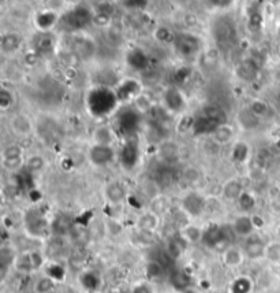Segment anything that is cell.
<instances>
[{"instance_id":"6da1fadb","label":"cell","mask_w":280,"mask_h":293,"mask_svg":"<svg viewBox=\"0 0 280 293\" xmlns=\"http://www.w3.org/2000/svg\"><path fill=\"white\" fill-rule=\"evenodd\" d=\"M122 104L117 99L116 92L108 85H95L86 92V113L96 119H105L116 114Z\"/></svg>"},{"instance_id":"484cf974","label":"cell","mask_w":280,"mask_h":293,"mask_svg":"<svg viewBox=\"0 0 280 293\" xmlns=\"http://www.w3.org/2000/svg\"><path fill=\"white\" fill-rule=\"evenodd\" d=\"M25 167L29 173H40L44 167H46V159L43 158L41 155H32L25 160Z\"/></svg>"},{"instance_id":"d590c367","label":"cell","mask_w":280,"mask_h":293,"mask_svg":"<svg viewBox=\"0 0 280 293\" xmlns=\"http://www.w3.org/2000/svg\"><path fill=\"white\" fill-rule=\"evenodd\" d=\"M23 151L19 145H7L3 152H2V159H11V158H22Z\"/></svg>"},{"instance_id":"5b68a950","label":"cell","mask_w":280,"mask_h":293,"mask_svg":"<svg viewBox=\"0 0 280 293\" xmlns=\"http://www.w3.org/2000/svg\"><path fill=\"white\" fill-rule=\"evenodd\" d=\"M88 158L96 167H105L111 165L115 159V151L112 145L93 144L88 152Z\"/></svg>"},{"instance_id":"52a82bcc","label":"cell","mask_w":280,"mask_h":293,"mask_svg":"<svg viewBox=\"0 0 280 293\" xmlns=\"http://www.w3.org/2000/svg\"><path fill=\"white\" fill-rule=\"evenodd\" d=\"M207 207V200L195 192H190L182 200V210L189 217H199Z\"/></svg>"},{"instance_id":"7c38bea8","label":"cell","mask_w":280,"mask_h":293,"mask_svg":"<svg viewBox=\"0 0 280 293\" xmlns=\"http://www.w3.org/2000/svg\"><path fill=\"white\" fill-rule=\"evenodd\" d=\"M160 218L154 211H144L137 218V227L146 235H153L158 229Z\"/></svg>"},{"instance_id":"ba28073f","label":"cell","mask_w":280,"mask_h":293,"mask_svg":"<svg viewBox=\"0 0 280 293\" xmlns=\"http://www.w3.org/2000/svg\"><path fill=\"white\" fill-rule=\"evenodd\" d=\"M213 36L217 41V45L227 47L231 45L236 39V30L235 26L226 19H220L219 22L213 26Z\"/></svg>"},{"instance_id":"d6a6232c","label":"cell","mask_w":280,"mask_h":293,"mask_svg":"<svg viewBox=\"0 0 280 293\" xmlns=\"http://www.w3.org/2000/svg\"><path fill=\"white\" fill-rule=\"evenodd\" d=\"M152 106H153V103H152V100H150L149 96L142 92V93L134 100V106H133V107H134L140 114H145L152 109Z\"/></svg>"},{"instance_id":"4dcf8cb0","label":"cell","mask_w":280,"mask_h":293,"mask_svg":"<svg viewBox=\"0 0 280 293\" xmlns=\"http://www.w3.org/2000/svg\"><path fill=\"white\" fill-rule=\"evenodd\" d=\"M14 103H15L14 92L3 86L2 90H0V109H2V111H9L14 106Z\"/></svg>"},{"instance_id":"e575fe53","label":"cell","mask_w":280,"mask_h":293,"mask_svg":"<svg viewBox=\"0 0 280 293\" xmlns=\"http://www.w3.org/2000/svg\"><path fill=\"white\" fill-rule=\"evenodd\" d=\"M19 45H21V39L15 33H11V41H10L9 36H5L2 40V48L5 52H14L18 50Z\"/></svg>"},{"instance_id":"8fae6325","label":"cell","mask_w":280,"mask_h":293,"mask_svg":"<svg viewBox=\"0 0 280 293\" xmlns=\"http://www.w3.org/2000/svg\"><path fill=\"white\" fill-rule=\"evenodd\" d=\"M244 252L246 255V259H252V261H257L265 256V249H267V244H264L261 239H258L257 236H250L246 239V243L244 245Z\"/></svg>"},{"instance_id":"603a6c76","label":"cell","mask_w":280,"mask_h":293,"mask_svg":"<svg viewBox=\"0 0 280 293\" xmlns=\"http://www.w3.org/2000/svg\"><path fill=\"white\" fill-rule=\"evenodd\" d=\"M186 247H187V243H186L185 240L182 239L181 236L175 239V237H172L167 244V252L168 255L174 259H178V257H181L186 251Z\"/></svg>"},{"instance_id":"8d00e7d4","label":"cell","mask_w":280,"mask_h":293,"mask_svg":"<svg viewBox=\"0 0 280 293\" xmlns=\"http://www.w3.org/2000/svg\"><path fill=\"white\" fill-rule=\"evenodd\" d=\"M29 257H30V262H32V266L34 271L40 270L43 265H44V256L41 255V252H38V251H30Z\"/></svg>"},{"instance_id":"d4e9b609","label":"cell","mask_w":280,"mask_h":293,"mask_svg":"<svg viewBox=\"0 0 280 293\" xmlns=\"http://www.w3.org/2000/svg\"><path fill=\"white\" fill-rule=\"evenodd\" d=\"M127 62L131 68L137 69V70H141V69H145L148 66V58L141 50L131 51L129 54V58H127Z\"/></svg>"},{"instance_id":"f1b7e54d","label":"cell","mask_w":280,"mask_h":293,"mask_svg":"<svg viewBox=\"0 0 280 293\" xmlns=\"http://www.w3.org/2000/svg\"><path fill=\"white\" fill-rule=\"evenodd\" d=\"M249 152H250V149H249V145L244 141H239V143H236L232 147V159H234L235 162L238 163H244L249 156Z\"/></svg>"},{"instance_id":"7bdbcfd3","label":"cell","mask_w":280,"mask_h":293,"mask_svg":"<svg viewBox=\"0 0 280 293\" xmlns=\"http://www.w3.org/2000/svg\"><path fill=\"white\" fill-rule=\"evenodd\" d=\"M276 237H277V240L280 241V225H277V227H276Z\"/></svg>"},{"instance_id":"9a60e30c","label":"cell","mask_w":280,"mask_h":293,"mask_svg":"<svg viewBox=\"0 0 280 293\" xmlns=\"http://www.w3.org/2000/svg\"><path fill=\"white\" fill-rule=\"evenodd\" d=\"M223 263L230 269H236L244 265L246 255H245L244 249L238 248V247H228L224 249V252L222 255Z\"/></svg>"},{"instance_id":"7402d4cb","label":"cell","mask_w":280,"mask_h":293,"mask_svg":"<svg viewBox=\"0 0 280 293\" xmlns=\"http://www.w3.org/2000/svg\"><path fill=\"white\" fill-rule=\"evenodd\" d=\"M56 288V280H54L50 275H43L38 280H36L33 285L34 293H54Z\"/></svg>"},{"instance_id":"1f68e13d","label":"cell","mask_w":280,"mask_h":293,"mask_svg":"<svg viewBox=\"0 0 280 293\" xmlns=\"http://www.w3.org/2000/svg\"><path fill=\"white\" fill-rule=\"evenodd\" d=\"M158 152L162 155V158L166 159V160H172V159H176L179 156V148L178 145L174 144V143H163Z\"/></svg>"},{"instance_id":"f546056e","label":"cell","mask_w":280,"mask_h":293,"mask_svg":"<svg viewBox=\"0 0 280 293\" xmlns=\"http://www.w3.org/2000/svg\"><path fill=\"white\" fill-rule=\"evenodd\" d=\"M253 289L252 281L246 278V277H241L231 284L230 292L231 293H250Z\"/></svg>"},{"instance_id":"9c48e42d","label":"cell","mask_w":280,"mask_h":293,"mask_svg":"<svg viewBox=\"0 0 280 293\" xmlns=\"http://www.w3.org/2000/svg\"><path fill=\"white\" fill-rule=\"evenodd\" d=\"M174 45H175L176 51L182 55V56H191L198 52L199 50V41L195 39V36H191L189 33H182L178 36L172 37Z\"/></svg>"},{"instance_id":"74e56055","label":"cell","mask_w":280,"mask_h":293,"mask_svg":"<svg viewBox=\"0 0 280 293\" xmlns=\"http://www.w3.org/2000/svg\"><path fill=\"white\" fill-rule=\"evenodd\" d=\"M238 202H239L241 207L244 208L246 212H248L249 210H252V208H253V206H254L253 196H250L248 192H244V193L241 194V198L238 199Z\"/></svg>"},{"instance_id":"44dd1931","label":"cell","mask_w":280,"mask_h":293,"mask_svg":"<svg viewBox=\"0 0 280 293\" xmlns=\"http://www.w3.org/2000/svg\"><path fill=\"white\" fill-rule=\"evenodd\" d=\"M113 139H115V136H113L112 129H111L109 126H104V125L96 127L95 133H93V140H95V144L112 145Z\"/></svg>"},{"instance_id":"30bf717a","label":"cell","mask_w":280,"mask_h":293,"mask_svg":"<svg viewBox=\"0 0 280 293\" xmlns=\"http://www.w3.org/2000/svg\"><path fill=\"white\" fill-rule=\"evenodd\" d=\"M231 227H232L235 236L242 237L245 240L249 239L250 236H253L254 232H256V227H254L253 221H252V215L248 214V212H244V214H241V215L235 218Z\"/></svg>"},{"instance_id":"3957f363","label":"cell","mask_w":280,"mask_h":293,"mask_svg":"<svg viewBox=\"0 0 280 293\" xmlns=\"http://www.w3.org/2000/svg\"><path fill=\"white\" fill-rule=\"evenodd\" d=\"M163 104L168 113L183 114L187 109V99L185 93L176 86H168L163 92Z\"/></svg>"},{"instance_id":"8992f818","label":"cell","mask_w":280,"mask_h":293,"mask_svg":"<svg viewBox=\"0 0 280 293\" xmlns=\"http://www.w3.org/2000/svg\"><path fill=\"white\" fill-rule=\"evenodd\" d=\"M141 115L134 107L131 106H122L116 113V122L123 132H131L138 126Z\"/></svg>"},{"instance_id":"d6986e66","label":"cell","mask_w":280,"mask_h":293,"mask_svg":"<svg viewBox=\"0 0 280 293\" xmlns=\"http://www.w3.org/2000/svg\"><path fill=\"white\" fill-rule=\"evenodd\" d=\"M244 192L245 190L242 188V182L239 180H236V178H231L223 186V194L228 200H238Z\"/></svg>"},{"instance_id":"5bb4252c","label":"cell","mask_w":280,"mask_h":293,"mask_svg":"<svg viewBox=\"0 0 280 293\" xmlns=\"http://www.w3.org/2000/svg\"><path fill=\"white\" fill-rule=\"evenodd\" d=\"M104 194L109 204H121L126 199V188L121 181H111L107 184Z\"/></svg>"},{"instance_id":"836d02e7","label":"cell","mask_w":280,"mask_h":293,"mask_svg":"<svg viewBox=\"0 0 280 293\" xmlns=\"http://www.w3.org/2000/svg\"><path fill=\"white\" fill-rule=\"evenodd\" d=\"M265 259L271 262V263H280V241L267 244V249H265Z\"/></svg>"},{"instance_id":"ffe728a7","label":"cell","mask_w":280,"mask_h":293,"mask_svg":"<svg viewBox=\"0 0 280 293\" xmlns=\"http://www.w3.org/2000/svg\"><path fill=\"white\" fill-rule=\"evenodd\" d=\"M246 107H248V109L252 111V114H253L254 117H257L260 121L264 119V118H267L268 115H269V111H271L269 104L262 99L250 100Z\"/></svg>"},{"instance_id":"7a4b0ae2","label":"cell","mask_w":280,"mask_h":293,"mask_svg":"<svg viewBox=\"0 0 280 293\" xmlns=\"http://www.w3.org/2000/svg\"><path fill=\"white\" fill-rule=\"evenodd\" d=\"M115 92L122 106H130L144 92V86L137 78L126 77L123 80H119Z\"/></svg>"},{"instance_id":"b9f144b4","label":"cell","mask_w":280,"mask_h":293,"mask_svg":"<svg viewBox=\"0 0 280 293\" xmlns=\"http://www.w3.org/2000/svg\"><path fill=\"white\" fill-rule=\"evenodd\" d=\"M213 6H216L219 9H226L228 6H231L232 0H212Z\"/></svg>"},{"instance_id":"2e32d148","label":"cell","mask_w":280,"mask_h":293,"mask_svg":"<svg viewBox=\"0 0 280 293\" xmlns=\"http://www.w3.org/2000/svg\"><path fill=\"white\" fill-rule=\"evenodd\" d=\"M59 22H60V18L58 17V14L52 13V11H43L34 19L36 27L43 33L50 32L51 29L56 26Z\"/></svg>"},{"instance_id":"60d3db41","label":"cell","mask_w":280,"mask_h":293,"mask_svg":"<svg viewBox=\"0 0 280 293\" xmlns=\"http://www.w3.org/2000/svg\"><path fill=\"white\" fill-rule=\"evenodd\" d=\"M252 215V221H253V225L254 227H256V230L261 229L262 226H264V219H262L260 215H257V214H250Z\"/></svg>"},{"instance_id":"ac0fdd59","label":"cell","mask_w":280,"mask_h":293,"mask_svg":"<svg viewBox=\"0 0 280 293\" xmlns=\"http://www.w3.org/2000/svg\"><path fill=\"white\" fill-rule=\"evenodd\" d=\"M179 236L187 244H194L204 239V230L194 223H186L179 230Z\"/></svg>"},{"instance_id":"cb8c5ba5","label":"cell","mask_w":280,"mask_h":293,"mask_svg":"<svg viewBox=\"0 0 280 293\" xmlns=\"http://www.w3.org/2000/svg\"><path fill=\"white\" fill-rule=\"evenodd\" d=\"M13 266L15 270L22 273V274H29V273L34 271L32 266V262H30V257H29V252H25L15 257Z\"/></svg>"},{"instance_id":"f35d334b","label":"cell","mask_w":280,"mask_h":293,"mask_svg":"<svg viewBox=\"0 0 280 293\" xmlns=\"http://www.w3.org/2000/svg\"><path fill=\"white\" fill-rule=\"evenodd\" d=\"M148 0H125V6L129 9H144Z\"/></svg>"},{"instance_id":"83f0119b","label":"cell","mask_w":280,"mask_h":293,"mask_svg":"<svg viewBox=\"0 0 280 293\" xmlns=\"http://www.w3.org/2000/svg\"><path fill=\"white\" fill-rule=\"evenodd\" d=\"M145 273H146V277L150 281H156L158 278H162V275L164 274V267L160 262L150 261L145 267Z\"/></svg>"},{"instance_id":"277c9868","label":"cell","mask_w":280,"mask_h":293,"mask_svg":"<svg viewBox=\"0 0 280 293\" xmlns=\"http://www.w3.org/2000/svg\"><path fill=\"white\" fill-rule=\"evenodd\" d=\"M9 129L15 137L27 139L34 133V123L32 118L25 113L13 114L9 119Z\"/></svg>"},{"instance_id":"e0dca14e","label":"cell","mask_w":280,"mask_h":293,"mask_svg":"<svg viewBox=\"0 0 280 293\" xmlns=\"http://www.w3.org/2000/svg\"><path fill=\"white\" fill-rule=\"evenodd\" d=\"M235 132L228 123H223L220 126H217L215 131L211 133L212 141L216 145H227L230 144L234 139Z\"/></svg>"},{"instance_id":"4fadbf2b","label":"cell","mask_w":280,"mask_h":293,"mask_svg":"<svg viewBox=\"0 0 280 293\" xmlns=\"http://www.w3.org/2000/svg\"><path fill=\"white\" fill-rule=\"evenodd\" d=\"M92 19V15L85 9H75L71 13L67 14L66 21H67V30H78L86 26V23Z\"/></svg>"},{"instance_id":"4316f807","label":"cell","mask_w":280,"mask_h":293,"mask_svg":"<svg viewBox=\"0 0 280 293\" xmlns=\"http://www.w3.org/2000/svg\"><path fill=\"white\" fill-rule=\"evenodd\" d=\"M238 117H239V123L245 129H254L258 125V122H260V119L257 117H254L248 107H245L242 111H239Z\"/></svg>"},{"instance_id":"ab89813d","label":"cell","mask_w":280,"mask_h":293,"mask_svg":"<svg viewBox=\"0 0 280 293\" xmlns=\"http://www.w3.org/2000/svg\"><path fill=\"white\" fill-rule=\"evenodd\" d=\"M131 293H153V289L149 284H138L133 288Z\"/></svg>"}]
</instances>
